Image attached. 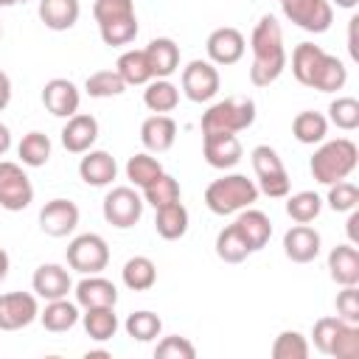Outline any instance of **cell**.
<instances>
[{
	"mask_svg": "<svg viewBox=\"0 0 359 359\" xmlns=\"http://www.w3.org/2000/svg\"><path fill=\"white\" fill-rule=\"evenodd\" d=\"M50 137L45 135V132H28V135H22V140L17 143V157H20V163L22 165H28V168H39V165H45L48 160H50Z\"/></svg>",
	"mask_w": 359,
	"mask_h": 359,
	"instance_id": "cell-34",
	"label": "cell"
},
{
	"mask_svg": "<svg viewBox=\"0 0 359 359\" xmlns=\"http://www.w3.org/2000/svg\"><path fill=\"white\" fill-rule=\"evenodd\" d=\"M250 48H252V65H250V81L255 87H269L272 81L280 79L286 70V48H283V31L280 22L272 14H264L252 34H250Z\"/></svg>",
	"mask_w": 359,
	"mask_h": 359,
	"instance_id": "cell-1",
	"label": "cell"
},
{
	"mask_svg": "<svg viewBox=\"0 0 359 359\" xmlns=\"http://www.w3.org/2000/svg\"><path fill=\"white\" fill-rule=\"evenodd\" d=\"M34 202V185L20 163L0 160V208L3 210H25Z\"/></svg>",
	"mask_w": 359,
	"mask_h": 359,
	"instance_id": "cell-9",
	"label": "cell"
},
{
	"mask_svg": "<svg viewBox=\"0 0 359 359\" xmlns=\"http://www.w3.org/2000/svg\"><path fill=\"white\" fill-rule=\"evenodd\" d=\"M255 199H258V185L244 174H224L205 188V205L216 216H230L244 208H252Z\"/></svg>",
	"mask_w": 359,
	"mask_h": 359,
	"instance_id": "cell-3",
	"label": "cell"
},
{
	"mask_svg": "<svg viewBox=\"0 0 359 359\" xmlns=\"http://www.w3.org/2000/svg\"><path fill=\"white\" fill-rule=\"evenodd\" d=\"M328 121L342 129V132H353L359 129V101L353 95H339L328 104Z\"/></svg>",
	"mask_w": 359,
	"mask_h": 359,
	"instance_id": "cell-42",
	"label": "cell"
},
{
	"mask_svg": "<svg viewBox=\"0 0 359 359\" xmlns=\"http://www.w3.org/2000/svg\"><path fill=\"white\" fill-rule=\"evenodd\" d=\"M143 205H146V202H143V196H140L135 188L118 185V188H112V191L104 196L101 213H104L107 224H112V227H118V230H129V227H135V224L140 222Z\"/></svg>",
	"mask_w": 359,
	"mask_h": 359,
	"instance_id": "cell-7",
	"label": "cell"
},
{
	"mask_svg": "<svg viewBox=\"0 0 359 359\" xmlns=\"http://www.w3.org/2000/svg\"><path fill=\"white\" fill-rule=\"evenodd\" d=\"M93 17L101 25H109L115 20H126V17H135V3L132 0H95L93 3Z\"/></svg>",
	"mask_w": 359,
	"mask_h": 359,
	"instance_id": "cell-46",
	"label": "cell"
},
{
	"mask_svg": "<svg viewBox=\"0 0 359 359\" xmlns=\"http://www.w3.org/2000/svg\"><path fill=\"white\" fill-rule=\"evenodd\" d=\"M278 3H280V0H278Z\"/></svg>",
	"mask_w": 359,
	"mask_h": 359,
	"instance_id": "cell-59",
	"label": "cell"
},
{
	"mask_svg": "<svg viewBox=\"0 0 359 359\" xmlns=\"http://www.w3.org/2000/svg\"><path fill=\"white\" fill-rule=\"evenodd\" d=\"M123 328H126V334H129L135 342H151V339L160 337L163 320H160L154 311H146V309H143V311H132V314L126 317Z\"/></svg>",
	"mask_w": 359,
	"mask_h": 359,
	"instance_id": "cell-39",
	"label": "cell"
},
{
	"mask_svg": "<svg viewBox=\"0 0 359 359\" xmlns=\"http://www.w3.org/2000/svg\"><path fill=\"white\" fill-rule=\"evenodd\" d=\"M39 227L42 233L53 238H65L79 227V205L70 199H50L39 210Z\"/></svg>",
	"mask_w": 359,
	"mask_h": 359,
	"instance_id": "cell-14",
	"label": "cell"
},
{
	"mask_svg": "<svg viewBox=\"0 0 359 359\" xmlns=\"http://www.w3.org/2000/svg\"><path fill=\"white\" fill-rule=\"evenodd\" d=\"M328 208L337 213H351L359 205V188L348 180H339L334 185H328V196H325Z\"/></svg>",
	"mask_w": 359,
	"mask_h": 359,
	"instance_id": "cell-45",
	"label": "cell"
},
{
	"mask_svg": "<svg viewBox=\"0 0 359 359\" xmlns=\"http://www.w3.org/2000/svg\"><path fill=\"white\" fill-rule=\"evenodd\" d=\"M342 323L345 320H339V317H320L317 323H314V328H311V342H314V348L320 351V353H331V345H334V337H337V331L342 328Z\"/></svg>",
	"mask_w": 359,
	"mask_h": 359,
	"instance_id": "cell-49",
	"label": "cell"
},
{
	"mask_svg": "<svg viewBox=\"0 0 359 359\" xmlns=\"http://www.w3.org/2000/svg\"><path fill=\"white\" fill-rule=\"evenodd\" d=\"M143 104L154 112V115H165L171 109H177L180 104V87L171 84L168 79H151L143 90Z\"/></svg>",
	"mask_w": 359,
	"mask_h": 359,
	"instance_id": "cell-33",
	"label": "cell"
},
{
	"mask_svg": "<svg viewBox=\"0 0 359 359\" xmlns=\"http://www.w3.org/2000/svg\"><path fill=\"white\" fill-rule=\"evenodd\" d=\"M250 163H252V171L258 177V194H266L269 199H283L289 196V174L283 168V160L278 157V151L266 143L255 146L250 151Z\"/></svg>",
	"mask_w": 359,
	"mask_h": 359,
	"instance_id": "cell-5",
	"label": "cell"
},
{
	"mask_svg": "<svg viewBox=\"0 0 359 359\" xmlns=\"http://www.w3.org/2000/svg\"><path fill=\"white\" fill-rule=\"evenodd\" d=\"M283 17L309 34H325L334 22V6L328 0H280Z\"/></svg>",
	"mask_w": 359,
	"mask_h": 359,
	"instance_id": "cell-10",
	"label": "cell"
},
{
	"mask_svg": "<svg viewBox=\"0 0 359 359\" xmlns=\"http://www.w3.org/2000/svg\"><path fill=\"white\" fill-rule=\"evenodd\" d=\"M143 50H146V59H149V67H151L154 79H168L171 73L180 70V45L174 39L154 36Z\"/></svg>",
	"mask_w": 359,
	"mask_h": 359,
	"instance_id": "cell-22",
	"label": "cell"
},
{
	"mask_svg": "<svg viewBox=\"0 0 359 359\" xmlns=\"http://www.w3.org/2000/svg\"><path fill=\"white\" fill-rule=\"evenodd\" d=\"M205 50H208V62L213 65H236L244 50H247V42H244V34L238 28H230V25H222L216 31H210L208 42H205Z\"/></svg>",
	"mask_w": 359,
	"mask_h": 359,
	"instance_id": "cell-13",
	"label": "cell"
},
{
	"mask_svg": "<svg viewBox=\"0 0 359 359\" xmlns=\"http://www.w3.org/2000/svg\"><path fill=\"white\" fill-rule=\"evenodd\" d=\"M160 174H163V165H160V160L151 157L149 151L132 154V157L126 160V180H129L135 188H140V191H143L146 185H151Z\"/></svg>",
	"mask_w": 359,
	"mask_h": 359,
	"instance_id": "cell-35",
	"label": "cell"
},
{
	"mask_svg": "<svg viewBox=\"0 0 359 359\" xmlns=\"http://www.w3.org/2000/svg\"><path fill=\"white\" fill-rule=\"evenodd\" d=\"M320 210H323V199H320V194H314V191H297V194H292V196L286 199V213H289V219H292L294 224H309V222H314V219L320 216Z\"/></svg>",
	"mask_w": 359,
	"mask_h": 359,
	"instance_id": "cell-37",
	"label": "cell"
},
{
	"mask_svg": "<svg viewBox=\"0 0 359 359\" xmlns=\"http://www.w3.org/2000/svg\"><path fill=\"white\" fill-rule=\"evenodd\" d=\"M98 140V121L87 112H76L67 118V123L62 126V146L70 154H84L93 149V143Z\"/></svg>",
	"mask_w": 359,
	"mask_h": 359,
	"instance_id": "cell-17",
	"label": "cell"
},
{
	"mask_svg": "<svg viewBox=\"0 0 359 359\" xmlns=\"http://www.w3.org/2000/svg\"><path fill=\"white\" fill-rule=\"evenodd\" d=\"M154 356L157 359H194L196 356V348H194V342L188 337L174 334V337H163L157 342Z\"/></svg>",
	"mask_w": 359,
	"mask_h": 359,
	"instance_id": "cell-48",
	"label": "cell"
},
{
	"mask_svg": "<svg viewBox=\"0 0 359 359\" xmlns=\"http://www.w3.org/2000/svg\"><path fill=\"white\" fill-rule=\"evenodd\" d=\"M292 135L297 143L303 146H314V143H323L325 135H328V118L323 112H314V109H303L294 115L292 121Z\"/></svg>",
	"mask_w": 359,
	"mask_h": 359,
	"instance_id": "cell-29",
	"label": "cell"
},
{
	"mask_svg": "<svg viewBox=\"0 0 359 359\" xmlns=\"http://www.w3.org/2000/svg\"><path fill=\"white\" fill-rule=\"evenodd\" d=\"M188 210L182 202H171V205H163L154 210V230L160 238L165 241H177L188 233Z\"/></svg>",
	"mask_w": 359,
	"mask_h": 359,
	"instance_id": "cell-26",
	"label": "cell"
},
{
	"mask_svg": "<svg viewBox=\"0 0 359 359\" xmlns=\"http://www.w3.org/2000/svg\"><path fill=\"white\" fill-rule=\"evenodd\" d=\"M93 356H109V351H87V359H93Z\"/></svg>",
	"mask_w": 359,
	"mask_h": 359,
	"instance_id": "cell-57",
	"label": "cell"
},
{
	"mask_svg": "<svg viewBox=\"0 0 359 359\" xmlns=\"http://www.w3.org/2000/svg\"><path fill=\"white\" fill-rule=\"evenodd\" d=\"M79 177L90 185V188H107L112 185V180L118 177V163L109 151L104 149H90L84 151L81 163H79Z\"/></svg>",
	"mask_w": 359,
	"mask_h": 359,
	"instance_id": "cell-18",
	"label": "cell"
},
{
	"mask_svg": "<svg viewBox=\"0 0 359 359\" xmlns=\"http://www.w3.org/2000/svg\"><path fill=\"white\" fill-rule=\"evenodd\" d=\"M328 3H334L337 8H356L359 0H328Z\"/></svg>",
	"mask_w": 359,
	"mask_h": 359,
	"instance_id": "cell-55",
	"label": "cell"
},
{
	"mask_svg": "<svg viewBox=\"0 0 359 359\" xmlns=\"http://www.w3.org/2000/svg\"><path fill=\"white\" fill-rule=\"evenodd\" d=\"M328 356H334V359H356L359 356V325L356 323H342Z\"/></svg>",
	"mask_w": 359,
	"mask_h": 359,
	"instance_id": "cell-47",
	"label": "cell"
},
{
	"mask_svg": "<svg viewBox=\"0 0 359 359\" xmlns=\"http://www.w3.org/2000/svg\"><path fill=\"white\" fill-rule=\"evenodd\" d=\"M20 3H28V0H0V8H8V6H20Z\"/></svg>",
	"mask_w": 359,
	"mask_h": 359,
	"instance_id": "cell-56",
	"label": "cell"
},
{
	"mask_svg": "<svg viewBox=\"0 0 359 359\" xmlns=\"http://www.w3.org/2000/svg\"><path fill=\"white\" fill-rule=\"evenodd\" d=\"M328 275L339 286L359 283V250L356 244H337L328 252Z\"/></svg>",
	"mask_w": 359,
	"mask_h": 359,
	"instance_id": "cell-23",
	"label": "cell"
},
{
	"mask_svg": "<svg viewBox=\"0 0 359 359\" xmlns=\"http://www.w3.org/2000/svg\"><path fill=\"white\" fill-rule=\"evenodd\" d=\"M320 244H323L320 233L314 227H309V224H294V227H289L283 233V252L294 264L314 261L320 255Z\"/></svg>",
	"mask_w": 359,
	"mask_h": 359,
	"instance_id": "cell-19",
	"label": "cell"
},
{
	"mask_svg": "<svg viewBox=\"0 0 359 359\" xmlns=\"http://www.w3.org/2000/svg\"><path fill=\"white\" fill-rule=\"evenodd\" d=\"M182 95L194 104H205L210 98H216L219 87H222V79H219V70L213 62L208 59H194L182 67Z\"/></svg>",
	"mask_w": 359,
	"mask_h": 359,
	"instance_id": "cell-8",
	"label": "cell"
},
{
	"mask_svg": "<svg viewBox=\"0 0 359 359\" xmlns=\"http://www.w3.org/2000/svg\"><path fill=\"white\" fill-rule=\"evenodd\" d=\"M272 359H306L309 356V339L300 331H280L272 342Z\"/></svg>",
	"mask_w": 359,
	"mask_h": 359,
	"instance_id": "cell-43",
	"label": "cell"
},
{
	"mask_svg": "<svg viewBox=\"0 0 359 359\" xmlns=\"http://www.w3.org/2000/svg\"><path fill=\"white\" fill-rule=\"evenodd\" d=\"M76 303L81 309H95V306H115L118 303V289L112 280L101 275H84L76 283Z\"/></svg>",
	"mask_w": 359,
	"mask_h": 359,
	"instance_id": "cell-21",
	"label": "cell"
},
{
	"mask_svg": "<svg viewBox=\"0 0 359 359\" xmlns=\"http://www.w3.org/2000/svg\"><path fill=\"white\" fill-rule=\"evenodd\" d=\"M180 196H182L180 182H177L171 174H165V171H163L151 185H146V188H143V202H146V205H151L154 210H157V208H163V205L180 202Z\"/></svg>",
	"mask_w": 359,
	"mask_h": 359,
	"instance_id": "cell-40",
	"label": "cell"
},
{
	"mask_svg": "<svg viewBox=\"0 0 359 359\" xmlns=\"http://www.w3.org/2000/svg\"><path fill=\"white\" fill-rule=\"evenodd\" d=\"M323 59H325V50H323L320 45H314V42H300V45L292 50V73H294V79H297L303 87H311V84H314V76H317V70H320V65H323Z\"/></svg>",
	"mask_w": 359,
	"mask_h": 359,
	"instance_id": "cell-28",
	"label": "cell"
},
{
	"mask_svg": "<svg viewBox=\"0 0 359 359\" xmlns=\"http://www.w3.org/2000/svg\"><path fill=\"white\" fill-rule=\"evenodd\" d=\"M216 255H219L224 264H241V261H244L247 255H252V252H250L247 241L241 238L238 227H236V224H227V227L219 230V236H216Z\"/></svg>",
	"mask_w": 359,
	"mask_h": 359,
	"instance_id": "cell-38",
	"label": "cell"
},
{
	"mask_svg": "<svg viewBox=\"0 0 359 359\" xmlns=\"http://www.w3.org/2000/svg\"><path fill=\"white\" fill-rule=\"evenodd\" d=\"M81 323H84V331H87L90 339H95V342H107V339H112L115 331H118V314H115V306L84 309Z\"/></svg>",
	"mask_w": 359,
	"mask_h": 359,
	"instance_id": "cell-31",
	"label": "cell"
},
{
	"mask_svg": "<svg viewBox=\"0 0 359 359\" xmlns=\"http://www.w3.org/2000/svg\"><path fill=\"white\" fill-rule=\"evenodd\" d=\"M0 36H3V25H0Z\"/></svg>",
	"mask_w": 359,
	"mask_h": 359,
	"instance_id": "cell-58",
	"label": "cell"
},
{
	"mask_svg": "<svg viewBox=\"0 0 359 359\" xmlns=\"http://www.w3.org/2000/svg\"><path fill=\"white\" fill-rule=\"evenodd\" d=\"M39 320V303L31 292H6L0 294V331H20Z\"/></svg>",
	"mask_w": 359,
	"mask_h": 359,
	"instance_id": "cell-11",
	"label": "cell"
},
{
	"mask_svg": "<svg viewBox=\"0 0 359 359\" xmlns=\"http://www.w3.org/2000/svg\"><path fill=\"white\" fill-rule=\"evenodd\" d=\"M42 104H45V109H48L50 115L67 121L70 115L79 112L81 93H79V87H76L70 79H50V81H45V87H42Z\"/></svg>",
	"mask_w": 359,
	"mask_h": 359,
	"instance_id": "cell-15",
	"label": "cell"
},
{
	"mask_svg": "<svg viewBox=\"0 0 359 359\" xmlns=\"http://www.w3.org/2000/svg\"><path fill=\"white\" fill-rule=\"evenodd\" d=\"M79 303H70L67 297H59V300H45V309L39 311V323L45 325V331H53V334H62V331H70L76 323H79Z\"/></svg>",
	"mask_w": 359,
	"mask_h": 359,
	"instance_id": "cell-27",
	"label": "cell"
},
{
	"mask_svg": "<svg viewBox=\"0 0 359 359\" xmlns=\"http://www.w3.org/2000/svg\"><path fill=\"white\" fill-rule=\"evenodd\" d=\"M255 123V101L252 98H224L202 112V135L205 132H230L238 135Z\"/></svg>",
	"mask_w": 359,
	"mask_h": 359,
	"instance_id": "cell-4",
	"label": "cell"
},
{
	"mask_svg": "<svg viewBox=\"0 0 359 359\" xmlns=\"http://www.w3.org/2000/svg\"><path fill=\"white\" fill-rule=\"evenodd\" d=\"M67 266L81 275H98L109 264V247L98 233H81L67 244Z\"/></svg>",
	"mask_w": 359,
	"mask_h": 359,
	"instance_id": "cell-6",
	"label": "cell"
},
{
	"mask_svg": "<svg viewBox=\"0 0 359 359\" xmlns=\"http://www.w3.org/2000/svg\"><path fill=\"white\" fill-rule=\"evenodd\" d=\"M202 154H205V163L210 168L227 171V168L238 165L244 149H241L238 135H230V132H205L202 135Z\"/></svg>",
	"mask_w": 359,
	"mask_h": 359,
	"instance_id": "cell-12",
	"label": "cell"
},
{
	"mask_svg": "<svg viewBox=\"0 0 359 359\" xmlns=\"http://www.w3.org/2000/svg\"><path fill=\"white\" fill-rule=\"evenodd\" d=\"M98 31H101L104 45H109V48L129 45V42H135V36H137V17L115 20V22H109V25H101Z\"/></svg>",
	"mask_w": 359,
	"mask_h": 359,
	"instance_id": "cell-44",
	"label": "cell"
},
{
	"mask_svg": "<svg viewBox=\"0 0 359 359\" xmlns=\"http://www.w3.org/2000/svg\"><path fill=\"white\" fill-rule=\"evenodd\" d=\"M115 70L118 76L123 79L126 87H137V84H149L154 76H151V67H149V59H146V50H123L115 62Z\"/></svg>",
	"mask_w": 359,
	"mask_h": 359,
	"instance_id": "cell-32",
	"label": "cell"
},
{
	"mask_svg": "<svg viewBox=\"0 0 359 359\" xmlns=\"http://www.w3.org/2000/svg\"><path fill=\"white\" fill-rule=\"evenodd\" d=\"M174 140H177V123H174V118H168V115H151V118H146L140 123V143L149 151H154V154L168 151L174 146Z\"/></svg>",
	"mask_w": 359,
	"mask_h": 359,
	"instance_id": "cell-24",
	"label": "cell"
},
{
	"mask_svg": "<svg viewBox=\"0 0 359 359\" xmlns=\"http://www.w3.org/2000/svg\"><path fill=\"white\" fill-rule=\"evenodd\" d=\"M356 224H359V213H356V208L351 210V216H348V244H356Z\"/></svg>",
	"mask_w": 359,
	"mask_h": 359,
	"instance_id": "cell-52",
	"label": "cell"
},
{
	"mask_svg": "<svg viewBox=\"0 0 359 359\" xmlns=\"http://www.w3.org/2000/svg\"><path fill=\"white\" fill-rule=\"evenodd\" d=\"M359 165V149L351 137H337L320 143V149L311 154L309 171L320 185H334L339 180H348Z\"/></svg>",
	"mask_w": 359,
	"mask_h": 359,
	"instance_id": "cell-2",
	"label": "cell"
},
{
	"mask_svg": "<svg viewBox=\"0 0 359 359\" xmlns=\"http://www.w3.org/2000/svg\"><path fill=\"white\" fill-rule=\"evenodd\" d=\"M39 20L50 31H70L79 22L81 3L79 0H39Z\"/></svg>",
	"mask_w": 359,
	"mask_h": 359,
	"instance_id": "cell-25",
	"label": "cell"
},
{
	"mask_svg": "<svg viewBox=\"0 0 359 359\" xmlns=\"http://www.w3.org/2000/svg\"><path fill=\"white\" fill-rule=\"evenodd\" d=\"M121 280L132 292H149L157 283V266L146 255H132L121 269Z\"/></svg>",
	"mask_w": 359,
	"mask_h": 359,
	"instance_id": "cell-30",
	"label": "cell"
},
{
	"mask_svg": "<svg viewBox=\"0 0 359 359\" xmlns=\"http://www.w3.org/2000/svg\"><path fill=\"white\" fill-rule=\"evenodd\" d=\"M84 90H87L90 98H115L126 90V84L118 76V70H95V73L87 76Z\"/></svg>",
	"mask_w": 359,
	"mask_h": 359,
	"instance_id": "cell-41",
	"label": "cell"
},
{
	"mask_svg": "<svg viewBox=\"0 0 359 359\" xmlns=\"http://www.w3.org/2000/svg\"><path fill=\"white\" fill-rule=\"evenodd\" d=\"M8 149H11V132H8L6 123H0V157H3Z\"/></svg>",
	"mask_w": 359,
	"mask_h": 359,
	"instance_id": "cell-53",
	"label": "cell"
},
{
	"mask_svg": "<svg viewBox=\"0 0 359 359\" xmlns=\"http://www.w3.org/2000/svg\"><path fill=\"white\" fill-rule=\"evenodd\" d=\"M233 224L238 227V233H241V238L247 241L250 252L264 250V247L269 244V238H272V222H269V216H266L264 210L244 208V210H238V216H236Z\"/></svg>",
	"mask_w": 359,
	"mask_h": 359,
	"instance_id": "cell-20",
	"label": "cell"
},
{
	"mask_svg": "<svg viewBox=\"0 0 359 359\" xmlns=\"http://www.w3.org/2000/svg\"><path fill=\"white\" fill-rule=\"evenodd\" d=\"M31 289L42 300H59V297H67V292L73 289V280L62 264H39L34 269Z\"/></svg>",
	"mask_w": 359,
	"mask_h": 359,
	"instance_id": "cell-16",
	"label": "cell"
},
{
	"mask_svg": "<svg viewBox=\"0 0 359 359\" xmlns=\"http://www.w3.org/2000/svg\"><path fill=\"white\" fill-rule=\"evenodd\" d=\"M345 81H348V67H345V62L337 59V56H331V53H325V59H323V65H320V70H317V76H314L311 90L337 93V90L345 87Z\"/></svg>",
	"mask_w": 359,
	"mask_h": 359,
	"instance_id": "cell-36",
	"label": "cell"
},
{
	"mask_svg": "<svg viewBox=\"0 0 359 359\" xmlns=\"http://www.w3.org/2000/svg\"><path fill=\"white\" fill-rule=\"evenodd\" d=\"M337 317L359 325V289L356 286H342V292L337 294Z\"/></svg>",
	"mask_w": 359,
	"mask_h": 359,
	"instance_id": "cell-50",
	"label": "cell"
},
{
	"mask_svg": "<svg viewBox=\"0 0 359 359\" xmlns=\"http://www.w3.org/2000/svg\"><path fill=\"white\" fill-rule=\"evenodd\" d=\"M8 266H11V261H8V252L0 247V283L6 280V275H8Z\"/></svg>",
	"mask_w": 359,
	"mask_h": 359,
	"instance_id": "cell-54",
	"label": "cell"
},
{
	"mask_svg": "<svg viewBox=\"0 0 359 359\" xmlns=\"http://www.w3.org/2000/svg\"><path fill=\"white\" fill-rule=\"evenodd\" d=\"M8 104H11V79L0 70V112H3Z\"/></svg>",
	"mask_w": 359,
	"mask_h": 359,
	"instance_id": "cell-51",
	"label": "cell"
}]
</instances>
